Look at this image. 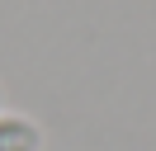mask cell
Listing matches in <instances>:
<instances>
[{
  "instance_id": "obj_1",
  "label": "cell",
  "mask_w": 156,
  "mask_h": 151,
  "mask_svg": "<svg viewBox=\"0 0 156 151\" xmlns=\"http://www.w3.org/2000/svg\"><path fill=\"white\" fill-rule=\"evenodd\" d=\"M0 151H43V128L24 113H0Z\"/></svg>"
},
{
  "instance_id": "obj_2",
  "label": "cell",
  "mask_w": 156,
  "mask_h": 151,
  "mask_svg": "<svg viewBox=\"0 0 156 151\" xmlns=\"http://www.w3.org/2000/svg\"><path fill=\"white\" fill-rule=\"evenodd\" d=\"M0 113H5V90H0Z\"/></svg>"
}]
</instances>
